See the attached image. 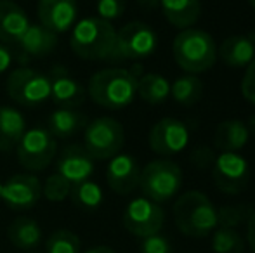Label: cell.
Listing matches in <instances>:
<instances>
[{
    "instance_id": "cell-44",
    "label": "cell",
    "mask_w": 255,
    "mask_h": 253,
    "mask_svg": "<svg viewBox=\"0 0 255 253\" xmlns=\"http://www.w3.org/2000/svg\"><path fill=\"white\" fill-rule=\"evenodd\" d=\"M31 253H38V252H31Z\"/></svg>"
},
{
    "instance_id": "cell-19",
    "label": "cell",
    "mask_w": 255,
    "mask_h": 253,
    "mask_svg": "<svg viewBox=\"0 0 255 253\" xmlns=\"http://www.w3.org/2000/svg\"><path fill=\"white\" fill-rule=\"evenodd\" d=\"M217 56L229 68H247L255 58V40L247 35H233L221 42Z\"/></svg>"
},
{
    "instance_id": "cell-32",
    "label": "cell",
    "mask_w": 255,
    "mask_h": 253,
    "mask_svg": "<svg viewBox=\"0 0 255 253\" xmlns=\"http://www.w3.org/2000/svg\"><path fill=\"white\" fill-rule=\"evenodd\" d=\"M71 192V184L68 182L64 177H61L59 173H52L45 179L44 186H42V194L45 196V199L51 203H61L70 196Z\"/></svg>"
},
{
    "instance_id": "cell-36",
    "label": "cell",
    "mask_w": 255,
    "mask_h": 253,
    "mask_svg": "<svg viewBox=\"0 0 255 253\" xmlns=\"http://www.w3.org/2000/svg\"><path fill=\"white\" fill-rule=\"evenodd\" d=\"M215 156L217 155H215L212 148H208V146H198V148L191 153V162H193V165L198 167V169H208V167H212V163H214Z\"/></svg>"
},
{
    "instance_id": "cell-17",
    "label": "cell",
    "mask_w": 255,
    "mask_h": 253,
    "mask_svg": "<svg viewBox=\"0 0 255 253\" xmlns=\"http://www.w3.org/2000/svg\"><path fill=\"white\" fill-rule=\"evenodd\" d=\"M51 78V99L59 108L75 109L84 104L85 88L78 80L71 78L64 70H54Z\"/></svg>"
},
{
    "instance_id": "cell-27",
    "label": "cell",
    "mask_w": 255,
    "mask_h": 253,
    "mask_svg": "<svg viewBox=\"0 0 255 253\" xmlns=\"http://www.w3.org/2000/svg\"><path fill=\"white\" fill-rule=\"evenodd\" d=\"M170 95L175 102L182 106H193L203 95V82L196 75H184L179 77L170 85Z\"/></svg>"
},
{
    "instance_id": "cell-4",
    "label": "cell",
    "mask_w": 255,
    "mask_h": 253,
    "mask_svg": "<svg viewBox=\"0 0 255 253\" xmlns=\"http://www.w3.org/2000/svg\"><path fill=\"white\" fill-rule=\"evenodd\" d=\"M172 54L186 73L198 75L208 71L217 61V45L205 30L186 28L172 42Z\"/></svg>"
},
{
    "instance_id": "cell-26",
    "label": "cell",
    "mask_w": 255,
    "mask_h": 253,
    "mask_svg": "<svg viewBox=\"0 0 255 253\" xmlns=\"http://www.w3.org/2000/svg\"><path fill=\"white\" fill-rule=\"evenodd\" d=\"M137 95L148 104H161L170 95V82L158 73H144L137 80Z\"/></svg>"
},
{
    "instance_id": "cell-24",
    "label": "cell",
    "mask_w": 255,
    "mask_h": 253,
    "mask_svg": "<svg viewBox=\"0 0 255 253\" xmlns=\"http://www.w3.org/2000/svg\"><path fill=\"white\" fill-rule=\"evenodd\" d=\"M10 243L19 250H33L42 241V227L31 217H17L7 229Z\"/></svg>"
},
{
    "instance_id": "cell-43",
    "label": "cell",
    "mask_w": 255,
    "mask_h": 253,
    "mask_svg": "<svg viewBox=\"0 0 255 253\" xmlns=\"http://www.w3.org/2000/svg\"><path fill=\"white\" fill-rule=\"evenodd\" d=\"M2 184H3V182H0V196H2Z\"/></svg>"
},
{
    "instance_id": "cell-10",
    "label": "cell",
    "mask_w": 255,
    "mask_h": 253,
    "mask_svg": "<svg viewBox=\"0 0 255 253\" xmlns=\"http://www.w3.org/2000/svg\"><path fill=\"white\" fill-rule=\"evenodd\" d=\"M210 169L215 187L224 194H240L250 182L249 160L242 153H219Z\"/></svg>"
},
{
    "instance_id": "cell-12",
    "label": "cell",
    "mask_w": 255,
    "mask_h": 253,
    "mask_svg": "<svg viewBox=\"0 0 255 253\" xmlns=\"http://www.w3.org/2000/svg\"><path fill=\"white\" fill-rule=\"evenodd\" d=\"M189 144V128L177 118H161L149 130V148L156 155L172 156L184 151Z\"/></svg>"
},
{
    "instance_id": "cell-25",
    "label": "cell",
    "mask_w": 255,
    "mask_h": 253,
    "mask_svg": "<svg viewBox=\"0 0 255 253\" xmlns=\"http://www.w3.org/2000/svg\"><path fill=\"white\" fill-rule=\"evenodd\" d=\"M85 123L87 118L82 113L68 108H57L49 116L47 130L57 139H68L77 134L80 128H85Z\"/></svg>"
},
{
    "instance_id": "cell-29",
    "label": "cell",
    "mask_w": 255,
    "mask_h": 253,
    "mask_svg": "<svg viewBox=\"0 0 255 253\" xmlns=\"http://www.w3.org/2000/svg\"><path fill=\"white\" fill-rule=\"evenodd\" d=\"M212 252L214 253H243L245 240L236 229L217 227L212 233Z\"/></svg>"
},
{
    "instance_id": "cell-34",
    "label": "cell",
    "mask_w": 255,
    "mask_h": 253,
    "mask_svg": "<svg viewBox=\"0 0 255 253\" xmlns=\"http://www.w3.org/2000/svg\"><path fill=\"white\" fill-rule=\"evenodd\" d=\"M141 253H174V252H172V245L168 241V238L161 236L158 233L153 234V236L142 238Z\"/></svg>"
},
{
    "instance_id": "cell-38",
    "label": "cell",
    "mask_w": 255,
    "mask_h": 253,
    "mask_svg": "<svg viewBox=\"0 0 255 253\" xmlns=\"http://www.w3.org/2000/svg\"><path fill=\"white\" fill-rule=\"evenodd\" d=\"M247 243H249L250 250L255 253V210L247 222Z\"/></svg>"
},
{
    "instance_id": "cell-2",
    "label": "cell",
    "mask_w": 255,
    "mask_h": 253,
    "mask_svg": "<svg viewBox=\"0 0 255 253\" xmlns=\"http://www.w3.org/2000/svg\"><path fill=\"white\" fill-rule=\"evenodd\" d=\"M115 40H117V30L113 24L98 16H91L75 23L70 37V47L80 59L110 61Z\"/></svg>"
},
{
    "instance_id": "cell-37",
    "label": "cell",
    "mask_w": 255,
    "mask_h": 253,
    "mask_svg": "<svg viewBox=\"0 0 255 253\" xmlns=\"http://www.w3.org/2000/svg\"><path fill=\"white\" fill-rule=\"evenodd\" d=\"M12 64V52L5 44H0V75L7 71Z\"/></svg>"
},
{
    "instance_id": "cell-7",
    "label": "cell",
    "mask_w": 255,
    "mask_h": 253,
    "mask_svg": "<svg viewBox=\"0 0 255 253\" xmlns=\"http://www.w3.org/2000/svg\"><path fill=\"white\" fill-rule=\"evenodd\" d=\"M7 94L14 102L37 108L51 99V78L33 68H16L7 78Z\"/></svg>"
},
{
    "instance_id": "cell-6",
    "label": "cell",
    "mask_w": 255,
    "mask_h": 253,
    "mask_svg": "<svg viewBox=\"0 0 255 253\" xmlns=\"http://www.w3.org/2000/svg\"><path fill=\"white\" fill-rule=\"evenodd\" d=\"M158 47L156 31L142 21H130L117 31L110 61H141L151 58Z\"/></svg>"
},
{
    "instance_id": "cell-20",
    "label": "cell",
    "mask_w": 255,
    "mask_h": 253,
    "mask_svg": "<svg viewBox=\"0 0 255 253\" xmlns=\"http://www.w3.org/2000/svg\"><path fill=\"white\" fill-rule=\"evenodd\" d=\"M19 52L24 54L26 59L31 58H45L57 47V35L44 28L40 23L30 24L21 40L17 42Z\"/></svg>"
},
{
    "instance_id": "cell-5",
    "label": "cell",
    "mask_w": 255,
    "mask_h": 253,
    "mask_svg": "<svg viewBox=\"0 0 255 253\" xmlns=\"http://www.w3.org/2000/svg\"><path fill=\"white\" fill-rule=\"evenodd\" d=\"M144 198L154 203L170 201L182 187V170L172 160H153L141 170L139 177Z\"/></svg>"
},
{
    "instance_id": "cell-9",
    "label": "cell",
    "mask_w": 255,
    "mask_h": 253,
    "mask_svg": "<svg viewBox=\"0 0 255 253\" xmlns=\"http://www.w3.org/2000/svg\"><path fill=\"white\" fill-rule=\"evenodd\" d=\"M56 137L44 127L26 130L16 146L17 162L28 172H42L56 156Z\"/></svg>"
},
{
    "instance_id": "cell-31",
    "label": "cell",
    "mask_w": 255,
    "mask_h": 253,
    "mask_svg": "<svg viewBox=\"0 0 255 253\" xmlns=\"http://www.w3.org/2000/svg\"><path fill=\"white\" fill-rule=\"evenodd\" d=\"M80 238L68 229H57L45 241V253H80Z\"/></svg>"
},
{
    "instance_id": "cell-13",
    "label": "cell",
    "mask_w": 255,
    "mask_h": 253,
    "mask_svg": "<svg viewBox=\"0 0 255 253\" xmlns=\"http://www.w3.org/2000/svg\"><path fill=\"white\" fill-rule=\"evenodd\" d=\"M42 196V182L33 173H16L2 184V199L10 210L24 212L33 208Z\"/></svg>"
},
{
    "instance_id": "cell-14",
    "label": "cell",
    "mask_w": 255,
    "mask_h": 253,
    "mask_svg": "<svg viewBox=\"0 0 255 253\" xmlns=\"http://www.w3.org/2000/svg\"><path fill=\"white\" fill-rule=\"evenodd\" d=\"M38 21L56 35L66 33L75 26L78 16L77 0H38Z\"/></svg>"
},
{
    "instance_id": "cell-40",
    "label": "cell",
    "mask_w": 255,
    "mask_h": 253,
    "mask_svg": "<svg viewBox=\"0 0 255 253\" xmlns=\"http://www.w3.org/2000/svg\"><path fill=\"white\" fill-rule=\"evenodd\" d=\"M139 5L144 9H156L160 7V0H139Z\"/></svg>"
},
{
    "instance_id": "cell-11",
    "label": "cell",
    "mask_w": 255,
    "mask_h": 253,
    "mask_svg": "<svg viewBox=\"0 0 255 253\" xmlns=\"http://www.w3.org/2000/svg\"><path fill=\"white\" fill-rule=\"evenodd\" d=\"M122 220L124 227L130 234L137 238H148L161 231L165 224V210L160 206V203L141 196L128 203Z\"/></svg>"
},
{
    "instance_id": "cell-15",
    "label": "cell",
    "mask_w": 255,
    "mask_h": 253,
    "mask_svg": "<svg viewBox=\"0 0 255 253\" xmlns=\"http://www.w3.org/2000/svg\"><path fill=\"white\" fill-rule=\"evenodd\" d=\"M139 177H141V167L137 160L127 153H118L108 163L106 182L110 189L117 194H130L135 187H139Z\"/></svg>"
},
{
    "instance_id": "cell-1",
    "label": "cell",
    "mask_w": 255,
    "mask_h": 253,
    "mask_svg": "<svg viewBox=\"0 0 255 253\" xmlns=\"http://www.w3.org/2000/svg\"><path fill=\"white\" fill-rule=\"evenodd\" d=\"M137 70H124V68H106L96 71L87 85V95L98 106L113 111L127 108L134 102L137 95Z\"/></svg>"
},
{
    "instance_id": "cell-28",
    "label": "cell",
    "mask_w": 255,
    "mask_h": 253,
    "mask_svg": "<svg viewBox=\"0 0 255 253\" xmlns=\"http://www.w3.org/2000/svg\"><path fill=\"white\" fill-rule=\"evenodd\" d=\"M70 196H71V201L75 203V206H78L82 210H87V212L98 210L103 203L101 186L91 179L71 186Z\"/></svg>"
},
{
    "instance_id": "cell-23",
    "label": "cell",
    "mask_w": 255,
    "mask_h": 253,
    "mask_svg": "<svg viewBox=\"0 0 255 253\" xmlns=\"http://www.w3.org/2000/svg\"><path fill=\"white\" fill-rule=\"evenodd\" d=\"M26 132V122L21 111L10 106H0V151H10Z\"/></svg>"
},
{
    "instance_id": "cell-22",
    "label": "cell",
    "mask_w": 255,
    "mask_h": 253,
    "mask_svg": "<svg viewBox=\"0 0 255 253\" xmlns=\"http://www.w3.org/2000/svg\"><path fill=\"white\" fill-rule=\"evenodd\" d=\"M160 7L165 19L179 30L193 28L202 14L200 0H160Z\"/></svg>"
},
{
    "instance_id": "cell-42",
    "label": "cell",
    "mask_w": 255,
    "mask_h": 253,
    "mask_svg": "<svg viewBox=\"0 0 255 253\" xmlns=\"http://www.w3.org/2000/svg\"><path fill=\"white\" fill-rule=\"evenodd\" d=\"M249 2H250V5H252V9L255 10V0H249Z\"/></svg>"
},
{
    "instance_id": "cell-35",
    "label": "cell",
    "mask_w": 255,
    "mask_h": 253,
    "mask_svg": "<svg viewBox=\"0 0 255 253\" xmlns=\"http://www.w3.org/2000/svg\"><path fill=\"white\" fill-rule=\"evenodd\" d=\"M242 95L245 101L255 106V58L254 61L245 68V75L242 78Z\"/></svg>"
},
{
    "instance_id": "cell-33",
    "label": "cell",
    "mask_w": 255,
    "mask_h": 253,
    "mask_svg": "<svg viewBox=\"0 0 255 253\" xmlns=\"http://www.w3.org/2000/svg\"><path fill=\"white\" fill-rule=\"evenodd\" d=\"M125 7H127V0H98L96 2V10H98V17L104 21H113L124 16Z\"/></svg>"
},
{
    "instance_id": "cell-21",
    "label": "cell",
    "mask_w": 255,
    "mask_h": 253,
    "mask_svg": "<svg viewBox=\"0 0 255 253\" xmlns=\"http://www.w3.org/2000/svg\"><path fill=\"white\" fill-rule=\"evenodd\" d=\"M250 139L247 123L238 118L222 120L215 128L214 146L221 153H240Z\"/></svg>"
},
{
    "instance_id": "cell-41",
    "label": "cell",
    "mask_w": 255,
    "mask_h": 253,
    "mask_svg": "<svg viewBox=\"0 0 255 253\" xmlns=\"http://www.w3.org/2000/svg\"><path fill=\"white\" fill-rule=\"evenodd\" d=\"M247 128H249V134L255 137V115H252L247 122Z\"/></svg>"
},
{
    "instance_id": "cell-30",
    "label": "cell",
    "mask_w": 255,
    "mask_h": 253,
    "mask_svg": "<svg viewBox=\"0 0 255 253\" xmlns=\"http://www.w3.org/2000/svg\"><path fill=\"white\" fill-rule=\"evenodd\" d=\"M250 203H238V205H224L217 210V227H229L236 229L242 224H247L254 212Z\"/></svg>"
},
{
    "instance_id": "cell-18",
    "label": "cell",
    "mask_w": 255,
    "mask_h": 253,
    "mask_svg": "<svg viewBox=\"0 0 255 253\" xmlns=\"http://www.w3.org/2000/svg\"><path fill=\"white\" fill-rule=\"evenodd\" d=\"M30 24L23 7L12 0H0V44H17Z\"/></svg>"
},
{
    "instance_id": "cell-3",
    "label": "cell",
    "mask_w": 255,
    "mask_h": 253,
    "mask_svg": "<svg viewBox=\"0 0 255 253\" xmlns=\"http://www.w3.org/2000/svg\"><path fill=\"white\" fill-rule=\"evenodd\" d=\"M174 220L184 236L205 238L217 229V208L202 191H188L175 199Z\"/></svg>"
},
{
    "instance_id": "cell-8",
    "label": "cell",
    "mask_w": 255,
    "mask_h": 253,
    "mask_svg": "<svg viewBox=\"0 0 255 253\" xmlns=\"http://www.w3.org/2000/svg\"><path fill=\"white\" fill-rule=\"evenodd\" d=\"M124 142L125 132L118 120L101 116L85 125L84 148L92 160H111L122 151Z\"/></svg>"
},
{
    "instance_id": "cell-39",
    "label": "cell",
    "mask_w": 255,
    "mask_h": 253,
    "mask_svg": "<svg viewBox=\"0 0 255 253\" xmlns=\"http://www.w3.org/2000/svg\"><path fill=\"white\" fill-rule=\"evenodd\" d=\"M84 253H117V252H115L113 248H110V247H103V245H99V247L89 248V250L84 252Z\"/></svg>"
},
{
    "instance_id": "cell-16",
    "label": "cell",
    "mask_w": 255,
    "mask_h": 253,
    "mask_svg": "<svg viewBox=\"0 0 255 253\" xmlns=\"http://www.w3.org/2000/svg\"><path fill=\"white\" fill-rule=\"evenodd\" d=\"M56 173H59L71 186H75V184L91 179V175L94 173V160L89 156L84 146H66L57 158Z\"/></svg>"
}]
</instances>
